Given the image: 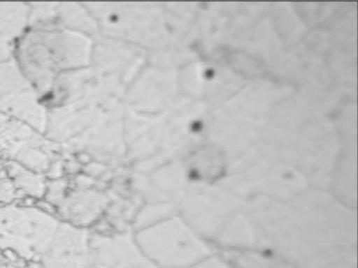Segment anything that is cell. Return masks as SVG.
<instances>
[{
    "label": "cell",
    "mask_w": 358,
    "mask_h": 268,
    "mask_svg": "<svg viewBox=\"0 0 358 268\" xmlns=\"http://www.w3.org/2000/svg\"><path fill=\"white\" fill-rule=\"evenodd\" d=\"M86 268H159L129 234L90 237Z\"/></svg>",
    "instance_id": "3"
},
{
    "label": "cell",
    "mask_w": 358,
    "mask_h": 268,
    "mask_svg": "<svg viewBox=\"0 0 358 268\" xmlns=\"http://www.w3.org/2000/svg\"><path fill=\"white\" fill-rule=\"evenodd\" d=\"M59 223L35 209L6 207L0 209V246L12 248L27 260L41 258Z\"/></svg>",
    "instance_id": "2"
},
{
    "label": "cell",
    "mask_w": 358,
    "mask_h": 268,
    "mask_svg": "<svg viewBox=\"0 0 358 268\" xmlns=\"http://www.w3.org/2000/svg\"><path fill=\"white\" fill-rule=\"evenodd\" d=\"M24 22V6L0 4V64L10 60L15 41Z\"/></svg>",
    "instance_id": "5"
},
{
    "label": "cell",
    "mask_w": 358,
    "mask_h": 268,
    "mask_svg": "<svg viewBox=\"0 0 358 268\" xmlns=\"http://www.w3.org/2000/svg\"><path fill=\"white\" fill-rule=\"evenodd\" d=\"M89 242L85 229L62 223L41 260L46 268H86Z\"/></svg>",
    "instance_id": "4"
},
{
    "label": "cell",
    "mask_w": 358,
    "mask_h": 268,
    "mask_svg": "<svg viewBox=\"0 0 358 268\" xmlns=\"http://www.w3.org/2000/svg\"><path fill=\"white\" fill-rule=\"evenodd\" d=\"M134 238L143 254L158 267H187L206 251L178 218L147 225Z\"/></svg>",
    "instance_id": "1"
}]
</instances>
